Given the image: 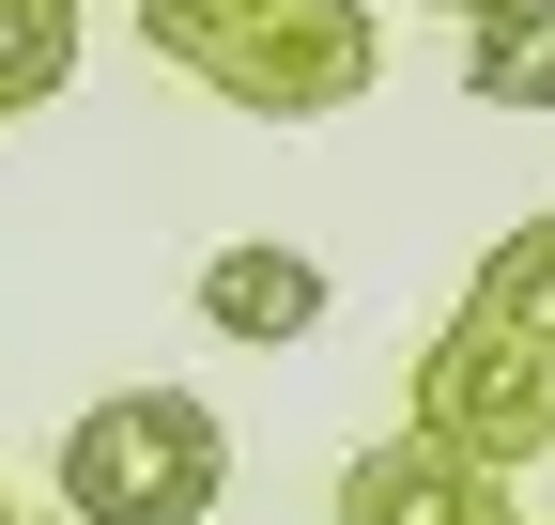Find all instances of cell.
<instances>
[{
    "label": "cell",
    "mask_w": 555,
    "mask_h": 525,
    "mask_svg": "<svg viewBox=\"0 0 555 525\" xmlns=\"http://www.w3.org/2000/svg\"><path fill=\"white\" fill-rule=\"evenodd\" d=\"M463 93L478 108H555V0H478L463 16Z\"/></svg>",
    "instance_id": "cell-6"
},
{
    "label": "cell",
    "mask_w": 555,
    "mask_h": 525,
    "mask_svg": "<svg viewBox=\"0 0 555 525\" xmlns=\"http://www.w3.org/2000/svg\"><path fill=\"white\" fill-rule=\"evenodd\" d=\"M448 16H478V0H448Z\"/></svg>",
    "instance_id": "cell-10"
},
{
    "label": "cell",
    "mask_w": 555,
    "mask_h": 525,
    "mask_svg": "<svg viewBox=\"0 0 555 525\" xmlns=\"http://www.w3.org/2000/svg\"><path fill=\"white\" fill-rule=\"evenodd\" d=\"M540 525H555V510H540Z\"/></svg>",
    "instance_id": "cell-11"
},
{
    "label": "cell",
    "mask_w": 555,
    "mask_h": 525,
    "mask_svg": "<svg viewBox=\"0 0 555 525\" xmlns=\"http://www.w3.org/2000/svg\"><path fill=\"white\" fill-rule=\"evenodd\" d=\"M416 433H448V448H478V464L525 479L555 448V356L525 324H494V309H448L433 341H416Z\"/></svg>",
    "instance_id": "cell-3"
},
{
    "label": "cell",
    "mask_w": 555,
    "mask_h": 525,
    "mask_svg": "<svg viewBox=\"0 0 555 525\" xmlns=\"http://www.w3.org/2000/svg\"><path fill=\"white\" fill-rule=\"evenodd\" d=\"M62 525H201L232 495V433L201 386H108V402L62 433Z\"/></svg>",
    "instance_id": "cell-2"
},
{
    "label": "cell",
    "mask_w": 555,
    "mask_h": 525,
    "mask_svg": "<svg viewBox=\"0 0 555 525\" xmlns=\"http://www.w3.org/2000/svg\"><path fill=\"white\" fill-rule=\"evenodd\" d=\"M463 309H494V324H525V341L555 356V217H525V232H494V247H478V279H463Z\"/></svg>",
    "instance_id": "cell-7"
},
{
    "label": "cell",
    "mask_w": 555,
    "mask_h": 525,
    "mask_svg": "<svg viewBox=\"0 0 555 525\" xmlns=\"http://www.w3.org/2000/svg\"><path fill=\"white\" fill-rule=\"evenodd\" d=\"M324 262L309 247H278V232H247V247H217V262H201V324H217V341H309V324H324Z\"/></svg>",
    "instance_id": "cell-5"
},
{
    "label": "cell",
    "mask_w": 555,
    "mask_h": 525,
    "mask_svg": "<svg viewBox=\"0 0 555 525\" xmlns=\"http://www.w3.org/2000/svg\"><path fill=\"white\" fill-rule=\"evenodd\" d=\"M124 16L170 78H201L247 124H324V108H356L386 78L371 0H124Z\"/></svg>",
    "instance_id": "cell-1"
},
{
    "label": "cell",
    "mask_w": 555,
    "mask_h": 525,
    "mask_svg": "<svg viewBox=\"0 0 555 525\" xmlns=\"http://www.w3.org/2000/svg\"><path fill=\"white\" fill-rule=\"evenodd\" d=\"M78 78V0H0V124H31Z\"/></svg>",
    "instance_id": "cell-8"
},
{
    "label": "cell",
    "mask_w": 555,
    "mask_h": 525,
    "mask_svg": "<svg viewBox=\"0 0 555 525\" xmlns=\"http://www.w3.org/2000/svg\"><path fill=\"white\" fill-rule=\"evenodd\" d=\"M324 525H525L509 510V464H478V448H448V433H371L356 464H339V510Z\"/></svg>",
    "instance_id": "cell-4"
},
{
    "label": "cell",
    "mask_w": 555,
    "mask_h": 525,
    "mask_svg": "<svg viewBox=\"0 0 555 525\" xmlns=\"http://www.w3.org/2000/svg\"><path fill=\"white\" fill-rule=\"evenodd\" d=\"M0 525H16V479H0Z\"/></svg>",
    "instance_id": "cell-9"
}]
</instances>
